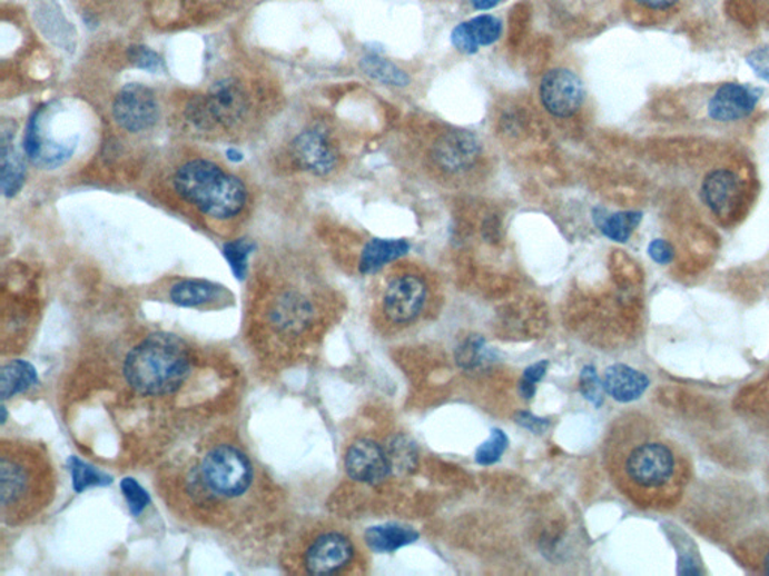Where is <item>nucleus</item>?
Instances as JSON below:
<instances>
[{
  "mask_svg": "<svg viewBox=\"0 0 769 576\" xmlns=\"http://www.w3.org/2000/svg\"><path fill=\"white\" fill-rule=\"evenodd\" d=\"M640 6L652 8V10H664V8L673 7L678 0H635Z\"/></svg>",
  "mask_w": 769,
  "mask_h": 576,
  "instance_id": "obj_39",
  "label": "nucleus"
},
{
  "mask_svg": "<svg viewBox=\"0 0 769 576\" xmlns=\"http://www.w3.org/2000/svg\"><path fill=\"white\" fill-rule=\"evenodd\" d=\"M58 477L46 447L21 438L0 443V517L8 527L28 526L55 501Z\"/></svg>",
  "mask_w": 769,
  "mask_h": 576,
  "instance_id": "obj_4",
  "label": "nucleus"
},
{
  "mask_svg": "<svg viewBox=\"0 0 769 576\" xmlns=\"http://www.w3.org/2000/svg\"><path fill=\"white\" fill-rule=\"evenodd\" d=\"M158 102L156 93L144 85L124 86L116 95L114 118L122 130L139 135L148 131L158 122Z\"/></svg>",
  "mask_w": 769,
  "mask_h": 576,
  "instance_id": "obj_8",
  "label": "nucleus"
},
{
  "mask_svg": "<svg viewBox=\"0 0 769 576\" xmlns=\"http://www.w3.org/2000/svg\"><path fill=\"white\" fill-rule=\"evenodd\" d=\"M594 222L601 234L613 242L625 244L642 221V213L634 210L627 212H609L604 208L594 209Z\"/></svg>",
  "mask_w": 769,
  "mask_h": 576,
  "instance_id": "obj_22",
  "label": "nucleus"
},
{
  "mask_svg": "<svg viewBox=\"0 0 769 576\" xmlns=\"http://www.w3.org/2000/svg\"><path fill=\"white\" fill-rule=\"evenodd\" d=\"M515 420H517V424L522 425V427L531 429L532 433H543L544 429L549 427L548 420L536 418V416L531 415V413H519Z\"/></svg>",
  "mask_w": 769,
  "mask_h": 576,
  "instance_id": "obj_38",
  "label": "nucleus"
},
{
  "mask_svg": "<svg viewBox=\"0 0 769 576\" xmlns=\"http://www.w3.org/2000/svg\"><path fill=\"white\" fill-rule=\"evenodd\" d=\"M484 339L481 337H472L467 339L457 351V363L462 368H474L476 365L483 363L481 360V351H483Z\"/></svg>",
  "mask_w": 769,
  "mask_h": 576,
  "instance_id": "obj_33",
  "label": "nucleus"
},
{
  "mask_svg": "<svg viewBox=\"0 0 769 576\" xmlns=\"http://www.w3.org/2000/svg\"><path fill=\"white\" fill-rule=\"evenodd\" d=\"M292 158L299 169L316 176H326L335 169L338 161L337 149L329 136L317 128L300 132L292 141Z\"/></svg>",
  "mask_w": 769,
  "mask_h": 576,
  "instance_id": "obj_12",
  "label": "nucleus"
},
{
  "mask_svg": "<svg viewBox=\"0 0 769 576\" xmlns=\"http://www.w3.org/2000/svg\"><path fill=\"white\" fill-rule=\"evenodd\" d=\"M481 153L479 137L470 131H450L433 146V159L442 170L460 173L471 169Z\"/></svg>",
  "mask_w": 769,
  "mask_h": 576,
  "instance_id": "obj_14",
  "label": "nucleus"
},
{
  "mask_svg": "<svg viewBox=\"0 0 769 576\" xmlns=\"http://www.w3.org/2000/svg\"><path fill=\"white\" fill-rule=\"evenodd\" d=\"M410 249L411 245L407 240L372 239L361 252L359 272L363 275L379 272L386 265L405 257Z\"/></svg>",
  "mask_w": 769,
  "mask_h": 576,
  "instance_id": "obj_19",
  "label": "nucleus"
},
{
  "mask_svg": "<svg viewBox=\"0 0 769 576\" xmlns=\"http://www.w3.org/2000/svg\"><path fill=\"white\" fill-rule=\"evenodd\" d=\"M506 446H509V437L505 436V433L502 429H493L489 440L476 449L475 461L480 466H492V464L500 461Z\"/></svg>",
  "mask_w": 769,
  "mask_h": 576,
  "instance_id": "obj_27",
  "label": "nucleus"
},
{
  "mask_svg": "<svg viewBox=\"0 0 769 576\" xmlns=\"http://www.w3.org/2000/svg\"><path fill=\"white\" fill-rule=\"evenodd\" d=\"M386 454H388L393 471L402 473L414 467L416 458L414 443H411L405 437L395 438L393 445H390L388 449H386Z\"/></svg>",
  "mask_w": 769,
  "mask_h": 576,
  "instance_id": "obj_28",
  "label": "nucleus"
},
{
  "mask_svg": "<svg viewBox=\"0 0 769 576\" xmlns=\"http://www.w3.org/2000/svg\"><path fill=\"white\" fill-rule=\"evenodd\" d=\"M540 97L550 115L562 119L571 118L583 105V81L566 68H556L541 80Z\"/></svg>",
  "mask_w": 769,
  "mask_h": 576,
  "instance_id": "obj_9",
  "label": "nucleus"
},
{
  "mask_svg": "<svg viewBox=\"0 0 769 576\" xmlns=\"http://www.w3.org/2000/svg\"><path fill=\"white\" fill-rule=\"evenodd\" d=\"M549 363L548 360H540L531 367L525 369L523 373L522 381H520V393L526 399L534 398L536 393V383L543 380L545 373H548Z\"/></svg>",
  "mask_w": 769,
  "mask_h": 576,
  "instance_id": "obj_32",
  "label": "nucleus"
},
{
  "mask_svg": "<svg viewBox=\"0 0 769 576\" xmlns=\"http://www.w3.org/2000/svg\"><path fill=\"white\" fill-rule=\"evenodd\" d=\"M501 2H504V0H471L472 7L479 11L493 10V8L500 6Z\"/></svg>",
  "mask_w": 769,
  "mask_h": 576,
  "instance_id": "obj_40",
  "label": "nucleus"
},
{
  "mask_svg": "<svg viewBox=\"0 0 769 576\" xmlns=\"http://www.w3.org/2000/svg\"><path fill=\"white\" fill-rule=\"evenodd\" d=\"M367 547L375 553H394L418 540V532L415 528L400 526V524H384L367 528L365 532Z\"/></svg>",
  "mask_w": 769,
  "mask_h": 576,
  "instance_id": "obj_21",
  "label": "nucleus"
},
{
  "mask_svg": "<svg viewBox=\"0 0 769 576\" xmlns=\"http://www.w3.org/2000/svg\"><path fill=\"white\" fill-rule=\"evenodd\" d=\"M604 464L618 489L635 505L661 509L680 501L690 480V463L648 416L625 413L604 440Z\"/></svg>",
  "mask_w": 769,
  "mask_h": 576,
  "instance_id": "obj_2",
  "label": "nucleus"
},
{
  "mask_svg": "<svg viewBox=\"0 0 769 576\" xmlns=\"http://www.w3.org/2000/svg\"><path fill=\"white\" fill-rule=\"evenodd\" d=\"M128 59L132 66L148 72H157L162 68V59L156 51L145 46H132L128 49Z\"/></svg>",
  "mask_w": 769,
  "mask_h": 576,
  "instance_id": "obj_31",
  "label": "nucleus"
},
{
  "mask_svg": "<svg viewBox=\"0 0 769 576\" xmlns=\"http://www.w3.org/2000/svg\"><path fill=\"white\" fill-rule=\"evenodd\" d=\"M359 67L365 76L386 86L406 88L411 83V77L402 68L395 66L391 60L382 58L379 54L364 56L361 59Z\"/></svg>",
  "mask_w": 769,
  "mask_h": 576,
  "instance_id": "obj_25",
  "label": "nucleus"
},
{
  "mask_svg": "<svg viewBox=\"0 0 769 576\" xmlns=\"http://www.w3.org/2000/svg\"><path fill=\"white\" fill-rule=\"evenodd\" d=\"M176 192L206 217L227 221L243 212L247 189L236 176L206 159H193L176 170Z\"/></svg>",
  "mask_w": 769,
  "mask_h": 576,
  "instance_id": "obj_6",
  "label": "nucleus"
},
{
  "mask_svg": "<svg viewBox=\"0 0 769 576\" xmlns=\"http://www.w3.org/2000/svg\"><path fill=\"white\" fill-rule=\"evenodd\" d=\"M428 284L418 274H400L386 284L381 300V314L391 329L415 325L427 312Z\"/></svg>",
  "mask_w": 769,
  "mask_h": 576,
  "instance_id": "obj_7",
  "label": "nucleus"
},
{
  "mask_svg": "<svg viewBox=\"0 0 769 576\" xmlns=\"http://www.w3.org/2000/svg\"><path fill=\"white\" fill-rule=\"evenodd\" d=\"M205 368L197 348L178 335L150 332L128 348L120 377L131 397L148 403H170L187 397Z\"/></svg>",
  "mask_w": 769,
  "mask_h": 576,
  "instance_id": "obj_3",
  "label": "nucleus"
},
{
  "mask_svg": "<svg viewBox=\"0 0 769 576\" xmlns=\"http://www.w3.org/2000/svg\"><path fill=\"white\" fill-rule=\"evenodd\" d=\"M345 470L352 480L377 485L391 475L393 468L386 449L372 438H356L345 455Z\"/></svg>",
  "mask_w": 769,
  "mask_h": 576,
  "instance_id": "obj_11",
  "label": "nucleus"
},
{
  "mask_svg": "<svg viewBox=\"0 0 769 576\" xmlns=\"http://www.w3.org/2000/svg\"><path fill=\"white\" fill-rule=\"evenodd\" d=\"M735 556L746 566L747 569L756 574L769 575V535L768 533H756L738 544Z\"/></svg>",
  "mask_w": 769,
  "mask_h": 576,
  "instance_id": "obj_23",
  "label": "nucleus"
},
{
  "mask_svg": "<svg viewBox=\"0 0 769 576\" xmlns=\"http://www.w3.org/2000/svg\"><path fill=\"white\" fill-rule=\"evenodd\" d=\"M356 562L358 548L349 533L328 524L305 528L282 552V566L295 575H347Z\"/></svg>",
  "mask_w": 769,
  "mask_h": 576,
  "instance_id": "obj_5",
  "label": "nucleus"
},
{
  "mask_svg": "<svg viewBox=\"0 0 769 576\" xmlns=\"http://www.w3.org/2000/svg\"><path fill=\"white\" fill-rule=\"evenodd\" d=\"M253 248H255L253 244L240 239L225 245L223 251H225L226 259L229 261L236 278L244 279L245 275H247L248 256H250Z\"/></svg>",
  "mask_w": 769,
  "mask_h": 576,
  "instance_id": "obj_29",
  "label": "nucleus"
},
{
  "mask_svg": "<svg viewBox=\"0 0 769 576\" xmlns=\"http://www.w3.org/2000/svg\"><path fill=\"white\" fill-rule=\"evenodd\" d=\"M156 487L184 522L226 535H247L269 523L277 501L265 471L226 428L180 446L158 470Z\"/></svg>",
  "mask_w": 769,
  "mask_h": 576,
  "instance_id": "obj_1",
  "label": "nucleus"
},
{
  "mask_svg": "<svg viewBox=\"0 0 769 576\" xmlns=\"http://www.w3.org/2000/svg\"><path fill=\"white\" fill-rule=\"evenodd\" d=\"M502 21L495 16L483 14L455 26L451 42L463 54L479 53L481 47H489L500 41Z\"/></svg>",
  "mask_w": 769,
  "mask_h": 576,
  "instance_id": "obj_16",
  "label": "nucleus"
},
{
  "mask_svg": "<svg viewBox=\"0 0 769 576\" xmlns=\"http://www.w3.org/2000/svg\"><path fill=\"white\" fill-rule=\"evenodd\" d=\"M226 291L213 282L200 279H184L170 287L169 299L171 304L186 308L206 307V305L225 299Z\"/></svg>",
  "mask_w": 769,
  "mask_h": 576,
  "instance_id": "obj_20",
  "label": "nucleus"
},
{
  "mask_svg": "<svg viewBox=\"0 0 769 576\" xmlns=\"http://www.w3.org/2000/svg\"><path fill=\"white\" fill-rule=\"evenodd\" d=\"M746 62L749 63L755 75L769 83V46L759 47L747 54Z\"/></svg>",
  "mask_w": 769,
  "mask_h": 576,
  "instance_id": "obj_36",
  "label": "nucleus"
},
{
  "mask_svg": "<svg viewBox=\"0 0 769 576\" xmlns=\"http://www.w3.org/2000/svg\"><path fill=\"white\" fill-rule=\"evenodd\" d=\"M42 113L45 109H38L30 116L28 127L24 130L23 149L26 158L32 165L42 169H56L66 165L77 148V137L68 140H55L45 136L42 131Z\"/></svg>",
  "mask_w": 769,
  "mask_h": 576,
  "instance_id": "obj_10",
  "label": "nucleus"
},
{
  "mask_svg": "<svg viewBox=\"0 0 769 576\" xmlns=\"http://www.w3.org/2000/svg\"><path fill=\"white\" fill-rule=\"evenodd\" d=\"M26 166L21 155L17 152L12 141L3 136L2 139V192L3 196L14 197L23 188Z\"/></svg>",
  "mask_w": 769,
  "mask_h": 576,
  "instance_id": "obj_24",
  "label": "nucleus"
},
{
  "mask_svg": "<svg viewBox=\"0 0 769 576\" xmlns=\"http://www.w3.org/2000/svg\"><path fill=\"white\" fill-rule=\"evenodd\" d=\"M759 90L740 83H726L717 89L708 102V116L717 122H733L753 113Z\"/></svg>",
  "mask_w": 769,
  "mask_h": 576,
  "instance_id": "obj_15",
  "label": "nucleus"
},
{
  "mask_svg": "<svg viewBox=\"0 0 769 576\" xmlns=\"http://www.w3.org/2000/svg\"><path fill=\"white\" fill-rule=\"evenodd\" d=\"M120 488H122L128 503H130L132 514L139 515L145 509L146 503L149 501L148 494L140 488V485L135 479H124Z\"/></svg>",
  "mask_w": 769,
  "mask_h": 576,
  "instance_id": "obj_35",
  "label": "nucleus"
},
{
  "mask_svg": "<svg viewBox=\"0 0 769 576\" xmlns=\"http://www.w3.org/2000/svg\"><path fill=\"white\" fill-rule=\"evenodd\" d=\"M648 254H650L651 259L659 265L672 264L674 259L673 245L663 239L652 240L650 247H648Z\"/></svg>",
  "mask_w": 769,
  "mask_h": 576,
  "instance_id": "obj_37",
  "label": "nucleus"
},
{
  "mask_svg": "<svg viewBox=\"0 0 769 576\" xmlns=\"http://www.w3.org/2000/svg\"><path fill=\"white\" fill-rule=\"evenodd\" d=\"M605 394L614 401L633 403L650 388V378L624 364H614L604 371Z\"/></svg>",
  "mask_w": 769,
  "mask_h": 576,
  "instance_id": "obj_18",
  "label": "nucleus"
},
{
  "mask_svg": "<svg viewBox=\"0 0 769 576\" xmlns=\"http://www.w3.org/2000/svg\"><path fill=\"white\" fill-rule=\"evenodd\" d=\"M100 2H107V0H100Z\"/></svg>",
  "mask_w": 769,
  "mask_h": 576,
  "instance_id": "obj_42",
  "label": "nucleus"
},
{
  "mask_svg": "<svg viewBox=\"0 0 769 576\" xmlns=\"http://www.w3.org/2000/svg\"><path fill=\"white\" fill-rule=\"evenodd\" d=\"M741 195V182L730 170H714L707 176L702 185V199L719 217L732 212Z\"/></svg>",
  "mask_w": 769,
  "mask_h": 576,
  "instance_id": "obj_17",
  "label": "nucleus"
},
{
  "mask_svg": "<svg viewBox=\"0 0 769 576\" xmlns=\"http://www.w3.org/2000/svg\"><path fill=\"white\" fill-rule=\"evenodd\" d=\"M227 157H229L230 161L239 162L243 159V153H239L238 150L229 149L227 150Z\"/></svg>",
  "mask_w": 769,
  "mask_h": 576,
  "instance_id": "obj_41",
  "label": "nucleus"
},
{
  "mask_svg": "<svg viewBox=\"0 0 769 576\" xmlns=\"http://www.w3.org/2000/svg\"><path fill=\"white\" fill-rule=\"evenodd\" d=\"M580 393L595 407H600L603 404L605 393L603 380H600L599 374H597V369L592 365L584 367L582 374H580Z\"/></svg>",
  "mask_w": 769,
  "mask_h": 576,
  "instance_id": "obj_30",
  "label": "nucleus"
},
{
  "mask_svg": "<svg viewBox=\"0 0 769 576\" xmlns=\"http://www.w3.org/2000/svg\"><path fill=\"white\" fill-rule=\"evenodd\" d=\"M204 102L215 128L234 127L248 110L247 95L234 79L217 81L205 95Z\"/></svg>",
  "mask_w": 769,
  "mask_h": 576,
  "instance_id": "obj_13",
  "label": "nucleus"
},
{
  "mask_svg": "<svg viewBox=\"0 0 769 576\" xmlns=\"http://www.w3.org/2000/svg\"><path fill=\"white\" fill-rule=\"evenodd\" d=\"M72 476H75L76 491L90 487V485L106 484L101 480H107L100 473L93 471L92 468L85 466L83 463L77 458H72Z\"/></svg>",
  "mask_w": 769,
  "mask_h": 576,
  "instance_id": "obj_34",
  "label": "nucleus"
},
{
  "mask_svg": "<svg viewBox=\"0 0 769 576\" xmlns=\"http://www.w3.org/2000/svg\"><path fill=\"white\" fill-rule=\"evenodd\" d=\"M37 383L36 369L23 360H12L2 368V398L16 397L26 393Z\"/></svg>",
  "mask_w": 769,
  "mask_h": 576,
  "instance_id": "obj_26",
  "label": "nucleus"
}]
</instances>
